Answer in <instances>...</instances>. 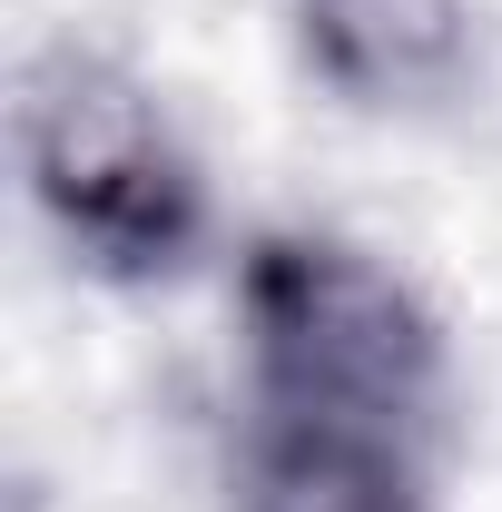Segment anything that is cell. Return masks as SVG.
Here are the masks:
<instances>
[{"instance_id":"1","label":"cell","mask_w":502,"mask_h":512,"mask_svg":"<svg viewBox=\"0 0 502 512\" xmlns=\"http://www.w3.org/2000/svg\"><path fill=\"white\" fill-rule=\"evenodd\" d=\"M237 335H247V414H315L414 434L443 384V335L384 256L276 227L237 266Z\"/></svg>"},{"instance_id":"2","label":"cell","mask_w":502,"mask_h":512,"mask_svg":"<svg viewBox=\"0 0 502 512\" xmlns=\"http://www.w3.org/2000/svg\"><path fill=\"white\" fill-rule=\"evenodd\" d=\"M20 168L60 247L109 286H158L207 237V188L168 109L148 99V79L79 40L20 69Z\"/></svg>"},{"instance_id":"3","label":"cell","mask_w":502,"mask_h":512,"mask_svg":"<svg viewBox=\"0 0 502 512\" xmlns=\"http://www.w3.org/2000/svg\"><path fill=\"white\" fill-rule=\"evenodd\" d=\"M306 69L355 109H424L473 60V0H296Z\"/></svg>"},{"instance_id":"4","label":"cell","mask_w":502,"mask_h":512,"mask_svg":"<svg viewBox=\"0 0 502 512\" xmlns=\"http://www.w3.org/2000/svg\"><path fill=\"white\" fill-rule=\"evenodd\" d=\"M237 512H424L414 434L315 424V414H247Z\"/></svg>"}]
</instances>
